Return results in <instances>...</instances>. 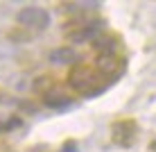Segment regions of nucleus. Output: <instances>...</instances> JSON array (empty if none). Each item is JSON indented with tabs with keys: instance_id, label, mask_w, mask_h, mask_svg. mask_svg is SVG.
Masks as SVG:
<instances>
[{
	"instance_id": "nucleus-1",
	"label": "nucleus",
	"mask_w": 156,
	"mask_h": 152,
	"mask_svg": "<svg viewBox=\"0 0 156 152\" xmlns=\"http://www.w3.org/2000/svg\"><path fill=\"white\" fill-rule=\"evenodd\" d=\"M68 84L75 91H82V93H93V91L102 89V75L98 73V68L90 66V64H75L68 73Z\"/></svg>"
},
{
	"instance_id": "nucleus-2",
	"label": "nucleus",
	"mask_w": 156,
	"mask_h": 152,
	"mask_svg": "<svg viewBox=\"0 0 156 152\" xmlns=\"http://www.w3.org/2000/svg\"><path fill=\"white\" fill-rule=\"evenodd\" d=\"M100 28H102V23L98 18L82 16V18H73L68 25H63V32L73 41H84V39H90V36H98Z\"/></svg>"
},
{
	"instance_id": "nucleus-3",
	"label": "nucleus",
	"mask_w": 156,
	"mask_h": 152,
	"mask_svg": "<svg viewBox=\"0 0 156 152\" xmlns=\"http://www.w3.org/2000/svg\"><path fill=\"white\" fill-rule=\"evenodd\" d=\"M16 18H18L20 28H27L30 32L32 30H45L50 25V14L43 7H23L16 14Z\"/></svg>"
},
{
	"instance_id": "nucleus-4",
	"label": "nucleus",
	"mask_w": 156,
	"mask_h": 152,
	"mask_svg": "<svg viewBox=\"0 0 156 152\" xmlns=\"http://www.w3.org/2000/svg\"><path fill=\"white\" fill-rule=\"evenodd\" d=\"M136 136H138V127H136V120H131V118L118 120L111 127V141L120 148H131Z\"/></svg>"
},
{
	"instance_id": "nucleus-5",
	"label": "nucleus",
	"mask_w": 156,
	"mask_h": 152,
	"mask_svg": "<svg viewBox=\"0 0 156 152\" xmlns=\"http://www.w3.org/2000/svg\"><path fill=\"white\" fill-rule=\"evenodd\" d=\"M95 68L102 77H115V75H120L122 64L115 52H100L98 59H95Z\"/></svg>"
},
{
	"instance_id": "nucleus-6",
	"label": "nucleus",
	"mask_w": 156,
	"mask_h": 152,
	"mask_svg": "<svg viewBox=\"0 0 156 152\" xmlns=\"http://www.w3.org/2000/svg\"><path fill=\"white\" fill-rule=\"evenodd\" d=\"M45 102L50 107H66V105H70V102H73V98L68 95L63 89L52 86V89H48V93H45Z\"/></svg>"
},
{
	"instance_id": "nucleus-7",
	"label": "nucleus",
	"mask_w": 156,
	"mask_h": 152,
	"mask_svg": "<svg viewBox=\"0 0 156 152\" xmlns=\"http://www.w3.org/2000/svg\"><path fill=\"white\" fill-rule=\"evenodd\" d=\"M14 125H18V120H7V123H0V132H7V129H14Z\"/></svg>"
}]
</instances>
